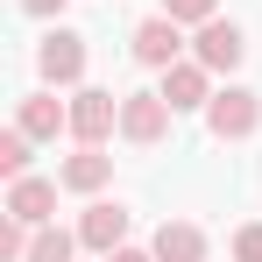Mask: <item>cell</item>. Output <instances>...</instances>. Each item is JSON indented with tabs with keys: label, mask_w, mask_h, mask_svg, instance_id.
Listing matches in <instances>:
<instances>
[{
	"label": "cell",
	"mask_w": 262,
	"mask_h": 262,
	"mask_svg": "<svg viewBox=\"0 0 262 262\" xmlns=\"http://www.w3.org/2000/svg\"><path fill=\"white\" fill-rule=\"evenodd\" d=\"M206 128H213V142H248L262 128V92H248V85L213 92L206 99Z\"/></svg>",
	"instance_id": "1"
},
{
	"label": "cell",
	"mask_w": 262,
	"mask_h": 262,
	"mask_svg": "<svg viewBox=\"0 0 262 262\" xmlns=\"http://www.w3.org/2000/svg\"><path fill=\"white\" fill-rule=\"evenodd\" d=\"M170 99H163V92H128V99H121V135H128L135 149H156V142H163V135H170Z\"/></svg>",
	"instance_id": "2"
},
{
	"label": "cell",
	"mask_w": 262,
	"mask_h": 262,
	"mask_svg": "<svg viewBox=\"0 0 262 262\" xmlns=\"http://www.w3.org/2000/svg\"><path fill=\"white\" fill-rule=\"evenodd\" d=\"M36 71H43L50 85H78L85 78V36L78 29H50L43 50H36Z\"/></svg>",
	"instance_id": "3"
},
{
	"label": "cell",
	"mask_w": 262,
	"mask_h": 262,
	"mask_svg": "<svg viewBox=\"0 0 262 262\" xmlns=\"http://www.w3.org/2000/svg\"><path fill=\"white\" fill-rule=\"evenodd\" d=\"M177 57H184V21H170V14H149V21L135 29V64L170 71Z\"/></svg>",
	"instance_id": "4"
},
{
	"label": "cell",
	"mask_w": 262,
	"mask_h": 262,
	"mask_svg": "<svg viewBox=\"0 0 262 262\" xmlns=\"http://www.w3.org/2000/svg\"><path fill=\"white\" fill-rule=\"evenodd\" d=\"M114 128H121V99H114V92L85 85L78 99H71V135H78V142H92V149H99Z\"/></svg>",
	"instance_id": "5"
},
{
	"label": "cell",
	"mask_w": 262,
	"mask_h": 262,
	"mask_svg": "<svg viewBox=\"0 0 262 262\" xmlns=\"http://www.w3.org/2000/svg\"><path fill=\"white\" fill-rule=\"evenodd\" d=\"M163 99H170L177 114H191V106H206V99H213V71H206L199 57H191V64L177 57L170 71H163Z\"/></svg>",
	"instance_id": "6"
},
{
	"label": "cell",
	"mask_w": 262,
	"mask_h": 262,
	"mask_svg": "<svg viewBox=\"0 0 262 262\" xmlns=\"http://www.w3.org/2000/svg\"><path fill=\"white\" fill-rule=\"evenodd\" d=\"M241 57H248V43H241V29H234V21H199V64H206V71H234V64H241Z\"/></svg>",
	"instance_id": "7"
},
{
	"label": "cell",
	"mask_w": 262,
	"mask_h": 262,
	"mask_svg": "<svg viewBox=\"0 0 262 262\" xmlns=\"http://www.w3.org/2000/svg\"><path fill=\"white\" fill-rule=\"evenodd\" d=\"M78 241L85 248H99V255H114V248H128V213L121 206H85V220H78Z\"/></svg>",
	"instance_id": "8"
},
{
	"label": "cell",
	"mask_w": 262,
	"mask_h": 262,
	"mask_svg": "<svg viewBox=\"0 0 262 262\" xmlns=\"http://www.w3.org/2000/svg\"><path fill=\"white\" fill-rule=\"evenodd\" d=\"M7 213H14V220H29V227H50V213H57V184H43V177H14Z\"/></svg>",
	"instance_id": "9"
},
{
	"label": "cell",
	"mask_w": 262,
	"mask_h": 262,
	"mask_svg": "<svg viewBox=\"0 0 262 262\" xmlns=\"http://www.w3.org/2000/svg\"><path fill=\"white\" fill-rule=\"evenodd\" d=\"M156 262H206V234L191 220H163L156 227Z\"/></svg>",
	"instance_id": "10"
},
{
	"label": "cell",
	"mask_w": 262,
	"mask_h": 262,
	"mask_svg": "<svg viewBox=\"0 0 262 262\" xmlns=\"http://www.w3.org/2000/svg\"><path fill=\"white\" fill-rule=\"evenodd\" d=\"M106 177H114V156H99V149L85 142L78 156H64V170H57V184H64V191H99Z\"/></svg>",
	"instance_id": "11"
},
{
	"label": "cell",
	"mask_w": 262,
	"mask_h": 262,
	"mask_svg": "<svg viewBox=\"0 0 262 262\" xmlns=\"http://www.w3.org/2000/svg\"><path fill=\"white\" fill-rule=\"evenodd\" d=\"M14 128H29L36 142H50L57 128H71V106H57L50 92H29V99H21V114H14Z\"/></svg>",
	"instance_id": "12"
},
{
	"label": "cell",
	"mask_w": 262,
	"mask_h": 262,
	"mask_svg": "<svg viewBox=\"0 0 262 262\" xmlns=\"http://www.w3.org/2000/svg\"><path fill=\"white\" fill-rule=\"evenodd\" d=\"M71 248H78V234H64V227H36L29 262H71Z\"/></svg>",
	"instance_id": "13"
},
{
	"label": "cell",
	"mask_w": 262,
	"mask_h": 262,
	"mask_svg": "<svg viewBox=\"0 0 262 262\" xmlns=\"http://www.w3.org/2000/svg\"><path fill=\"white\" fill-rule=\"evenodd\" d=\"M29 142H36L29 128H7V135H0V170H7V177H29Z\"/></svg>",
	"instance_id": "14"
},
{
	"label": "cell",
	"mask_w": 262,
	"mask_h": 262,
	"mask_svg": "<svg viewBox=\"0 0 262 262\" xmlns=\"http://www.w3.org/2000/svg\"><path fill=\"white\" fill-rule=\"evenodd\" d=\"M213 7H220V0H163L170 21H213Z\"/></svg>",
	"instance_id": "15"
},
{
	"label": "cell",
	"mask_w": 262,
	"mask_h": 262,
	"mask_svg": "<svg viewBox=\"0 0 262 262\" xmlns=\"http://www.w3.org/2000/svg\"><path fill=\"white\" fill-rule=\"evenodd\" d=\"M234 262H262V220H255V227H241V234H234Z\"/></svg>",
	"instance_id": "16"
},
{
	"label": "cell",
	"mask_w": 262,
	"mask_h": 262,
	"mask_svg": "<svg viewBox=\"0 0 262 262\" xmlns=\"http://www.w3.org/2000/svg\"><path fill=\"white\" fill-rule=\"evenodd\" d=\"M106 262H156V248H149V255H142V248H114Z\"/></svg>",
	"instance_id": "17"
},
{
	"label": "cell",
	"mask_w": 262,
	"mask_h": 262,
	"mask_svg": "<svg viewBox=\"0 0 262 262\" xmlns=\"http://www.w3.org/2000/svg\"><path fill=\"white\" fill-rule=\"evenodd\" d=\"M21 7H29V14H57L64 0H21Z\"/></svg>",
	"instance_id": "18"
}]
</instances>
